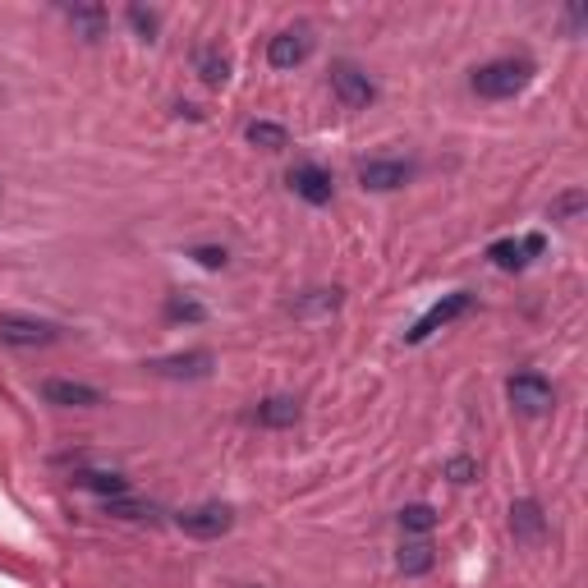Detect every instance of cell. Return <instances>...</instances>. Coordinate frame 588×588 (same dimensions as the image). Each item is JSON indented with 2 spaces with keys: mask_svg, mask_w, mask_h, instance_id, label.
<instances>
[{
  "mask_svg": "<svg viewBox=\"0 0 588 588\" xmlns=\"http://www.w3.org/2000/svg\"><path fill=\"white\" fill-rule=\"evenodd\" d=\"M533 79V60L524 56H501V60H487V65L474 69V92L478 97H487V102H506V97H515V92H524Z\"/></svg>",
  "mask_w": 588,
  "mask_h": 588,
  "instance_id": "obj_1",
  "label": "cell"
},
{
  "mask_svg": "<svg viewBox=\"0 0 588 588\" xmlns=\"http://www.w3.org/2000/svg\"><path fill=\"white\" fill-rule=\"evenodd\" d=\"M60 327L56 322H42V317H19V313H0V345H14V350H42V345H56Z\"/></svg>",
  "mask_w": 588,
  "mask_h": 588,
  "instance_id": "obj_2",
  "label": "cell"
},
{
  "mask_svg": "<svg viewBox=\"0 0 588 588\" xmlns=\"http://www.w3.org/2000/svg\"><path fill=\"white\" fill-rule=\"evenodd\" d=\"M175 524H180L189 538H221V533L235 529V510L226 506V501H207V506H193V510H180L175 515Z\"/></svg>",
  "mask_w": 588,
  "mask_h": 588,
  "instance_id": "obj_3",
  "label": "cell"
},
{
  "mask_svg": "<svg viewBox=\"0 0 588 588\" xmlns=\"http://www.w3.org/2000/svg\"><path fill=\"white\" fill-rule=\"evenodd\" d=\"M506 396H510V405L520 409V414H529V419H538V414H547V409L556 405L552 382L538 373H515L506 382Z\"/></svg>",
  "mask_w": 588,
  "mask_h": 588,
  "instance_id": "obj_4",
  "label": "cell"
},
{
  "mask_svg": "<svg viewBox=\"0 0 588 588\" xmlns=\"http://www.w3.org/2000/svg\"><path fill=\"white\" fill-rule=\"evenodd\" d=\"M469 304H474V294H469V290H455V294H446L441 304H432L428 313H423L419 322H414V327L405 331V340H409V345H423V340H428L437 327H446V322H455V317H460V313H469Z\"/></svg>",
  "mask_w": 588,
  "mask_h": 588,
  "instance_id": "obj_5",
  "label": "cell"
},
{
  "mask_svg": "<svg viewBox=\"0 0 588 588\" xmlns=\"http://www.w3.org/2000/svg\"><path fill=\"white\" fill-rule=\"evenodd\" d=\"M285 184H290L304 203L313 207H327L331 193H336V184H331V170H322L317 161H299V166H290V175H285Z\"/></svg>",
  "mask_w": 588,
  "mask_h": 588,
  "instance_id": "obj_6",
  "label": "cell"
},
{
  "mask_svg": "<svg viewBox=\"0 0 588 588\" xmlns=\"http://www.w3.org/2000/svg\"><path fill=\"white\" fill-rule=\"evenodd\" d=\"M331 92L340 97V106H350V111H363V106L377 97V83L354 65H336L331 69Z\"/></svg>",
  "mask_w": 588,
  "mask_h": 588,
  "instance_id": "obj_7",
  "label": "cell"
},
{
  "mask_svg": "<svg viewBox=\"0 0 588 588\" xmlns=\"http://www.w3.org/2000/svg\"><path fill=\"white\" fill-rule=\"evenodd\" d=\"M42 400L56 409H97L102 405V391L88 382H69V377H51L42 382Z\"/></svg>",
  "mask_w": 588,
  "mask_h": 588,
  "instance_id": "obj_8",
  "label": "cell"
},
{
  "mask_svg": "<svg viewBox=\"0 0 588 588\" xmlns=\"http://www.w3.org/2000/svg\"><path fill=\"white\" fill-rule=\"evenodd\" d=\"M409 180H414V166H409V161H363L359 166V184L373 193L405 189Z\"/></svg>",
  "mask_w": 588,
  "mask_h": 588,
  "instance_id": "obj_9",
  "label": "cell"
},
{
  "mask_svg": "<svg viewBox=\"0 0 588 588\" xmlns=\"http://www.w3.org/2000/svg\"><path fill=\"white\" fill-rule=\"evenodd\" d=\"M308 51H313V37H308V28H285V33L272 37V46H267V60H272V69H294L304 65Z\"/></svg>",
  "mask_w": 588,
  "mask_h": 588,
  "instance_id": "obj_10",
  "label": "cell"
},
{
  "mask_svg": "<svg viewBox=\"0 0 588 588\" xmlns=\"http://www.w3.org/2000/svg\"><path fill=\"white\" fill-rule=\"evenodd\" d=\"M510 533H515L520 543H543L547 515H543V506H538L533 497H524V501H515V506H510Z\"/></svg>",
  "mask_w": 588,
  "mask_h": 588,
  "instance_id": "obj_11",
  "label": "cell"
},
{
  "mask_svg": "<svg viewBox=\"0 0 588 588\" xmlns=\"http://www.w3.org/2000/svg\"><path fill=\"white\" fill-rule=\"evenodd\" d=\"M212 354L207 350H189V354H170V359H152L147 368L157 377H207L212 373Z\"/></svg>",
  "mask_w": 588,
  "mask_h": 588,
  "instance_id": "obj_12",
  "label": "cell"
},
{
  "mask_svg": "<svg viewBox=\"0 0 588 588\" xmlns=\"http://www.w3.org/2000/svg\"><path fill=\"white\" fill-rule=\"evenodd\" d=\"M74 487H88V492H97L102 501H111V497H125L129 492V478L115 474V469H79V474H74Z\"/></svg>",
  "mask_w": 588,
  "mask_h": 588,
  "instance_id": "obj_13",
  "label": "cell"
},
{
  "mask_svg": "<svg viewBox=\"0 0 588 588\" xmlns=\"http://www.w3.org/2000/svg\"><path fill=\"white\" fill-rule=\"evenodd\" d=\"M253 419L262 428H294L299 423V400L294 396H267L258 409H253Z\"/></svg>",
  "mask_w": 588,
  "mask_h": 588,
  "instance_id": "obj_14",
  "label": "cell"
},
{
  "mask_svg": "<svg viewBox=\"0 0 588 588\" xmlns=\"http://www.w3.org/2000/svg\"><path fill=\"white\" fill-rule=\"evenodd\" d=\"M193 69H198V79H203L207 88H221V83L230 79V60L221 56V51H212V46H203V51L193 56Z\"/></svg>",
  "mask_w": 588,
  "mask_h": 588,
  "instance_id": "obj_15",
  "label": "cell"
},
{
  "mask_svg": "<svg viewBox=\"0 0 588 588\" xmlns=\"http://www.w3.org/2000/svg\"><path fill=\"white\" fill-rule=\"evenodd\" d=\"M400 575H428L432 566H437V552H432V543H405L396 556Z\"/></svg>",
  "mask_w": 588,
  "mask_h": 588,
  "instance_id": "obj_16",
  "label": "cell"
},
{
  "mask_svg": "<svg viewBox=\"0 0 588 588\" xmlns=\"http://www.w3.org/2000/svg\"><path fill=\"white\" fill-rule=\"evenodd\" d=\"M65 14H69V23L88 37V42H97V37L106 33V10H102V5H69Z\"/></svg>",
  "mask_w": 588,
  "mask_h": 588,
  "instance_id": "obj_17",
  "label": "cell"
},
{
  "mask_svg": "<svg viewBox=\"0 0 588 588\" xmlns=\"http://www.w3.org/2000/svg\"><path fill=\"white\" fill-rule=\"evenodd\" d=\"M244 134H249V143L262 147V152H281V147H290V134H285L281 125H272V120H253Z\"/></svg>",
  "mask_w": 588,
  "mask_h": 588,
  "instance_id": "obj_18",
  "label": "cell"
},
{
  "mask_svg": "<svg viewBox=\"0 0 588 588\" xmlns=\"http://www.w3.org/2000/svg\"><path fill=\"white\" fill-rule=\"evenodd\" d=\"M588 207V193L584 189H566L552 198V221H561V226H570V221H579Z\"/></svg>",
  "mask_w": 588,
  "mask_h": 588,
  "instance_id": "obj_19",
  "label": "cell"
},
{
  "mask_svg": "<svg viewBox=\"0 0 588 588\" xmlns=\"http://www.w3.org/2000/svg\"><path fill=\"white\" fill-rule=\"evenodd\" d=\"M400 529H405V533H432V529H437V510L423 506V501H419V506H405V510H400Z\"/></svg>",
  "mask_w": 588,
  "mask_h": 588,
  "instance_id": "obj_20",
  "label": "cell"
},
{
  "mask_svg": "<svg viewBox=\"0 0 588 588\" xmlns=\"http://www.w3.org/2000/svg\"><path fill=\"white\" fill-rule=\"evenodd\" d=\"M487 258L497 262V267H524V244L520 239H497V244H492V249H487Z\"/></svg>",
  "mask_w": 588,
  "mask_h": 588,
  "instance_id": "obj_21",
  "label": "cell"
},
{
  "mask_svg": "<svg viewBox=\"0 0 588 588\" xmlns=\"http://www.w3.org/2000/svg\"><path fill=\"white\" fill-rule=\"evenodd\" d=\"M102 506L115 520H147V515H152V506H138V501H129V497H111V501H102Z\"/></svg>",
  "mask_w": 588,
  "mask_h": 588,
  "instance_id": "obj_22",
  "label": "cell"
},
{
  "mask_svg": "<svg viewBox=\"0 0 588 588\" xmlns=\"http://www.w3.org/2000/svg\"><path fill=\"white\" fill-rule=\"evenodd\" d=\"M189 258L198 262V267H207V272H221V267L230 262V253L216 249V244H198V249H189Z\"/></svg>",
  "mask_w": 588,
  "mask_h": 588,
  "instance_id": "obj_23",
  "label": "cell"
},
{
  "mask_svg": "<svg viewBox=\"0 0 588 588\" xmlns=\"http://www.w3.org/2000/svg\"><path fill=\"white\" fill-rule=\"evenodd\" d=\"M129 23H134V33L143 37V42H152V37H157V14L143 10V5H129Z\"/></svg>",
  "mask_w": 588,
  "mask_h": 588,
  "instance_id": "obj_24",
  "label": "cell"
},
{
  "mask_svg": "<svg viewBox=\"0 0 588 588\" xmlns=\"http://www.w3.org/2000/svg\"><path fill=\"white\" fill-rule=\"evenodd\" d=\"M446 478H451V483H474V478H478V464L469 460V455H455V460L446 464Z\"/></svg>",
  "mask_w": 588,
  "mask_h": 588,
  "instance_id": "obj_25",
  "label": "cell"
},
{
  "mask_svg": "<svg viewBox=\"0 0 588 588\" xmlns=\"http://www.w3.org/2000/svg\"><path fill=\"white\" fill-rule=\"evenodd\" d=\"M166 313L175 317V322H180V317H184V322H203V317H207V308H203V304H180V299H175V304H170Z\"/></svg>",
  "mask_w": 588,
  "mask_h": 588,
  "instance_id": "obj_26",
  "label": "cell"
}]
</instances>
